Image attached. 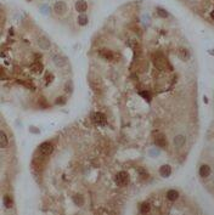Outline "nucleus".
Here are the masks:
<instances>
[{
    "instance_id": "nucleus-1",
    "label": "nucleus",
    "mask_w": 214,
    "mask_h": 215,
    "mask_svg": "<svg viewBox=\"0 0 214 215\" xmlns=\"http://www.w3.org/2000/svg\"><path fill=\"white\" fill-rule=\"evenodd\" d=\"M116 182L118 186H125L129 182V175L125 172H119L116 175Z\"/></svg>"
},
{
    "instance_id": "nucleus-2",
    "label": "nucleus",
    "mask_w": 214,
    "mask_h": 215,
    "mask_svg": "<svg viewBox=\"0 0 214 215\" xmlns=\"http://www.w3.org/2000/svg\"><path fill=\"white\" fill-rule=\"evenodd\" d=\"M54 11H55L56 15L63 16V15L66 13V11H67V5H66L63 1H57V2H55V5H54Z\"/></svg>"
},
{
    "instance_id": "nucleus-3",
    "label": "nucleus",
    "mask_w": 214,
    "mask_h": 215,
    "mask_svg": "<svg viewBox=\"0 0 214 215\" xmlns=\"http://www.w3.org/2000/svg\"><path fill=\"white\" fill-rule=\"evenodd\" d=\"M52 151H54V147L49 142H44L39 146V153L41 156H50L52 153Z\"/></svg>"
},
{
    "instance_id": "nucleus-4",
    "label": "nucleus",
    "mask_w": 214,
    "mask_h": 215,
    "mask_svg": "<svg viewBox=\"0 0 214 215\" xmlns=\"http://www.w3.org/2000/svg\"><path fill=\"white\" fill-rule=\"evenodd\" d=\"M36 43H38L39 47L43 49V50H48L50 47V40H49V38H46L45 36H39L38 40H36Z\"/></svg>"
},
{
    "instance_id": "nucleus-5",
    "label": "nucleus",
    "mask_w": 214,
    "mask_h": 215,
    "mask_svg": "<svg viewBox=\"0 0 214 215\" xmlns=\"http://www.w3.org/2000/svg\"><path fill=\"white\" fill-rule=\"evenodd\" d=\"M91 120H93L95 124L101 125V124H105V122H106V117H105L102 113L96 112V113H93V115H91Z\"/></svg>"
},
{
    "instance_id": "nucleus-6",
    "label": "nucleus",
    "mask_w": 214,
    "mask_h": 215,
    "mask_svg": "<svg viewBox=\"0 0 214 215\" xmlns=\"http://www.w3.org/2000/svg\"><path fill=\"white\" fill-rule=\"evenodd\" d=\"M99 55H100V56H101L104 60H107V61H112V60H113V57H114L113 52H112L111 50H107V49H102V50H100Z\"/></svg>"
},
{
    "instance_id": "nucleus-7",
    "label": "nucleus",
    "mask_w": 214,
    "mask_h": 215,
    "mask_svg": "<svg viewBox=\"0 0 214 215\" xmlns=\"http://www.w3.org/2000/svg\"><path fill=\"white\" fill-rule=\"evenodd\" d=\"M75 10H77L78 12H80V13H84V12L88 10V4H86V1H84V0L77 1V2H75Z\"/></svg>"
},
{
    "instance_id": "nucleus-8",
    "label": "nucleus",
    "mask_w": 214,
    "mask_h": 215,
    "mask_svg": "<svg viewBox=\"0 0 214 215\" xmlns=\"http://www.w3.org/2000/svg\"><path fill=\"white\" fill-rule=\"evenodd\" d=\"M155 143L158 146V147H166L167 146V139H166V136L164 135H162V134H159V135H157L156 138H155Z\"/></svg>"
},
{
    "instance_id": "nucleus-9",
    "label": "nucleus",
    "mask_w": 214,
    "mask_h": 215,
    "mask_svg": "<svg viewBox=\"0 0 214 215\" xmlns=\"http://www.w3.org/2000/svg\"><path fill=\"white\" fill-rule=\"evenodd\" d=\"M54 63L59 67H63L67 65V60L63 57V56H60V55H56L54 56Z\"/></svg>"
},
{
    "instance_id": "nucleus-10",
    "label": "nucleus",
    "mask_w": 214,
    "mask_h": 215,
    "mask_svg": "<svg viewBox=\"0 0 214 215\" xmlns=\"http://www.w3.org/2000/svg\"><path fill=\"white\" fill-rule=\"evenodd\" d=\"M9 145V139H7V135L4 130L0 131V147L1 148H6Z\"/></svg>"
},
{
    "instance_id": "nucleus-11",
    "label": "nucleus",
    "mask_w": 214,
    "mask_h": 215,
    "mask_svg": "<svg viewBox=\"0 0 214 215\" xmlns=\"http://www.w3.org/2000/svg\"><path fill=\"white\" fill-rule=\"evenodd\" d=\"M159 174L163 176V178H168L170 174H172V168L169 165H162L161 169H159Z\"/></svg>"
},
{
    "instance_id": "nucleus-12",
    "label": "nucleus",
    "mask_w": 214,
    "mask_h": 215,
    "mask_svg": "<svg viewBox=\"0 0 214 215\" xmlns=\"http://www.w3.org/2000/svg\"><path fill=\"white\" fill-rule=\"evenodd\" d=\"M200 175H201L202 178H208V176L211 175V168H209L208 165L203 164V165L200 168Z\"/></svg>"
},
{
    "instance_id": "nucleus-13",
    "label": "nucleus",
    "mask_w": 214,
    "mask_h": 215,
    "mask_svg": "<svg viewBox=\"0 0 214 215\" xmlns=\"http://www.w3.org/2000/svg\"><path fill=\"white\" fill-rule=\"evenodd\" d=\"M186 142V139H185V136H182V135H178L175 139H174V145L177 146V147H182L184 145Z\"/></svg>"
},
{
    "instance_id": "nucleus-14",
    "label": "nucleus",
    "mask_w": 214,
    "mask_h": 215,
    "mask_svg": "<svg viewBox=\"0 0 214 215\" xmlns=\"http://www.w3.org/2000/svg\"><path fill=\"white\" fill-rule=\"evenodd\" d=\"M167 197H168L169 201H177L179 198V192L175 190H169L167 192Z\"/></svg>"
},
{
    "instance_id": "nucleus-15",
    "label": "nucleus",
    "mask_w": 214,
    "mask_h": 215,
    "mask_svg": "<svg viewBox=\"0 0 214 215\" xmlns=\"http://www.w3.org/2000/svg\"><path fill=\"white\" fill-rule=\"evenodd\" d=\"M178 54H179V57H180L181 60H184V61L189 60V57H190V54H189V51H187L186 49H179Z\"/></svg>"
},
{
    "instance_id": "nucleus-16",
    "label": "nucleus",
    "mask_w": 214,
    "mask_h": 215,
    "mask_svg": "<svg viewBox=\"0 0 214 215\" xmlns=\"http://www.w3.org/2000/svg\"><path fill=\"white\" fill-rule=\"evenodd\" d=\"M2 203H4V206H5V208H11L12 207V201H11V198H10V196H4V198H2Z\"/></svg>"
},
{
    "instance_id": "nucleus-17",
    "label": "nucleus",
    "mask_w": 214,
    "mask_h": 215,
    "mask_svg": "<svg viewBox=\"0 0 214 215\" xmlns=\"http://www.w3.org/2000/svg\"><path fill=\"white\" fill-rule=\"evenodd\" d=\"M73 201H74V203L78 204V206H83V204H84V198H83V196H80V194H75V196L73 197Z\"/></svg>"
},
{
    "instance_id": "nucleus-18",
    "label": "nucleus",
    "mask_w": 214,
    "mask_h": 215,
    "mask_svg": "<svg viewBox=\"0 0 214 215\" xmlns=\"http://www.w3.org/2000/svg\"><path fill=\"white\" fill-rule=\"evenodd\" d=\"M78 23H79L80 26H85V25H88V17H86L85 15H80V16L78 17Z\"/></svg>"
},
{
    "instance_id": "nucleus-19",
    "label": "nucleus",
    "mask_w": 214,
    "mask_h": 215,
    "mask_svg": "<svg viewBox=\"0 0 214 215\" xmlns=\"http://www.w3.org/2000/svg\"><path fill=\"white\" fill-rule=\"evenodd\" d=\"M140 212L145 214V213H148L150 212V204L148 203H143L141 206H140Z\"/></svg>"
},
{
    "instance_id": "nucleus-20",
    "label": "nucleus",
    "mask_w": 214,
    "mask_h": 215,
    "mask_svg": "<svg viewBox=\"0 0 214 215\" xmlns=\"http://www.w3.org/2000/svg\"><path fill=\"white\" fill-rule=\"evenodd\" d=\"M32 70L36 72V73H41V71H43V66H41L40 63H36V65L32 66Z\"/></svg>"
},
{
    "instance_id": "nucleus-21",
    "label": "nucleus",
    "mask_w": 214,
    "mask_h": 215,
    "mask_svg": "<svg viewBox=\"0 0 214 215\" xmlns=\"http://www.w3.org/2000/svg\"><path fill=\"white\" fill-rule=\"evenodd\" d=\"M157 13H158L159 16H162V17H167V16H168V13H167L164 10H162V9H158V10H157Z\"/></svg>"
},
{
    "instance_id": "nucleus-22",
    "label": "nucleus",
    "mask_w": 214,
    "mask_h": 215,
    "mask_svg": "<svg viewBox=\"0 0 214 215\" xmlns=\"http://www.w3.org/2000/svg\"><path fill=\"white\" fill-rule=\"evenodd\" d=\"M56 104H65V99L61 97V100H56Z\"/></svg>"
},
{
    "instance_id": "nucleus-23",
    "label": "nucleus",
    "mask_w": 214,
    "mask_h": 215,
    "mask_svg": "<svg viewBox=\"0 0 214 215\" xmlns=\"http://www.w3.org/2000/svg\"><path fill=\"white\" fill-rule=\"evenodd\" d=\"M141 95H143V97H146V99H148V97H150V96H148V94H147V92H141Z\"/></svg>"
},
{
    "instance_id": "nucleus-24",
    "label": "nucleus",
    "mask_w": 214,
    "mask_h": 215,
    "mask_svg": "<svg viewBox=\"0 0 214 215\" xmlns=\"http://www.w3.org/2000/svg\"><path fill=\"white\" fill-rule=\"evenodd\" d=\"M211 16H212V18L214 20V11H212V13H211Z\"/></svg>"
},
{
    "instance_id": "nucleus-25",
    "label": "nucleus",
    "mask_w": 214,
    "mask_h": 215,
    "mask_svg": "<svg viewBox=\"0 0 214 215\" xmlns=\"http://www.w3.org/2000/svg\"><path fill=\"white\" fill-rule=\"evenodd\" d=\"M28 1H31V0H28Z\"/></svg>"
}]
</instances>
